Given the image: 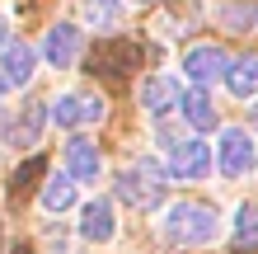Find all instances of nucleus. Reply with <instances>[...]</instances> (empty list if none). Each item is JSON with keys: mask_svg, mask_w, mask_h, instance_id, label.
<instances>
[{"mask_svg": "<svg viewBox=\"0 0 258 254\" xmlns=\"http://www.w3.org/2000/svg\"><path fill=\"white\" fill-rule=\"evenodd\" d=\"M221 235V217L207 202H174L164 212V240L174 245H211Z\"/></svg>", "mask_w": 258, "mask_h": 254, "instance_id": "f257e3e1", "label": "nucleus"}, {"mask_svg": "<svg viewBox=\"0 0 258 254\" xmlns=\"http://www.w3.org/2000/svg\"><path fill=\"white\" fill-rule=\"evenodd\" d=\"M169 179L174 174L164 170V160L146 156V160H136V165H127L122 174H117V198H122V202H136V207H160Z\"/></svg>", "mask_w": 258, "mask_h": 254, "instance_id": "f03ea898", "label": "nucleus"}, {"mask_svg": "<svg viewBox=\"0 0 258 254\" xmlns=\"http://www.w3.org/2000/svg\"><path fill=\"white\" fill-rule=\"evenodd\" d=\"M253 165H258V146H253V137H249L244 127H221L216 170H221L225 179H244V174H253Z\"/></svg>", "mask_w": 258, "mask_h": 254, "instance_id": "7ed1b4c3", "label": "nucleus"}, {"mask_svg": "<svg viewBox=\"0 0 258 254\" xmlns=\"http://www.w3.org/2000/svg\"><path fill=\"white\" fill-rule=\"evenodd\" d=\"M211 170H216V151H211L202 137L174 141V151H169V174H174V179H188V184H197V179H207Z\"/></svg>", "mask_w": 258, "mask_h": 254, "instance_id": "20e7f679", "label": "nucleus"}, {"mask_svg": "<svg viewBox=\"0 0 258 254\" xmlns=\"http://www.w3.org/2000/svg\"><path fill=\"white\" fill-rule=\"evenodd\" d=\"M80 52H85V33L75 24H52L47 33H42V57H47V66H56V71H71L80 62Z\"/></svg>", "mask_w": 258, "mask_h": 254, "instance_id": "39448f33", "label": "nucleus"}, {"mask_svg": "<svg viewBox=\"0 0 258 254\" xmlns=\"http://www.w3.org/2000/svg\"><path fill=\"white\" fill-rule=\"evenodd\" d=\"M103 118V99L89 94V89H75V94H61L52 104V123L56 127H94Z\"/></svg>", "mask_w": 258, "mask_h": 254, "instance_id": "423d86ee", "label": "nucleus"}, {"mask_svg": "<svg viewBox=\"0 0 258 254\" xmlns=\"http://www.w3.org/2000/svg\"><path fill=\"white\" fill-rule=\"evenodd\" d=\"M113 235H117V212H113V198H89V202L80 207V240L103 245V240H113Z\"/></svg>", "mask_w": 258, "mask_h": 254, "instance_id": "0eeeda50", "label": "nucleus"}, {"mask_svg": "<svg viewBox=\"0 0 258 254\" xmlns=\"http://www.w3.org/2000/svg\"><path fill=\"white\" fill-rule=\"evenodd\" d=\"M225 66H230V57H225L221 47H211V42H202V47H188V52H183V76H188L192 85L221 80Z\"/></svg>", "mask_w": 258, "mask_h": 254, "instance_id": "6e6552de", "label": "nucleus"}, {"mask_svg": "<svg viewBox=\"0 0 258 254\" xmlns=\"http://www.w3.org/2000/svg\"><path fill=\"white\" fill-rule=\"evenodd\" d=\"M66 174L75 179V184H94V179L103 174L99 146L89 141V137H71V141H66Z\"/></svg>", "mask_w": 258, "mask_h": 254, "instance_id": "1a4fd4ad", "label": "nucleus"}, {"mask_svg": "<svg viewBox=\"0 0 258 254\" xmlns=\"http://www.w3.org/2000/svg\"><path fill=\"white\" fill-rule=\"evenodd\" d=\"M33 62H38V52L28 47V42H5V47H0V76H5L14 89L28 85V76H33Z\"/></svg>", "mask_w": 258, "mask_h": 254, "instance_id": "9d476101", "label": "nucleus"}, {"mask_svg": "<svg viewBox=\"0 0 258 254\" xmlns=\"http://www.w3.org/2000/svg\"><path fill=\"white\" fill-rule=\"evenodd\" d=\"M225 89H230L235 99H253L258 94V57L249 52V57H235L230 66H225Z\"/></svg>", "mask_w": 258, "mask_h": 254, "instance_id": "9b49d317", "label": "nucleus"}, {"mask_svg": "<svg viewBox=\"0 0 258 254\" xmlns=\"http://www.w3.org/2000/svg\"><path fill=\"white\" fill-rule=\"evenodd\" d=\"M174 104H178V85H174L169 76H150V80H141V109H146V113L164 118Z\"/></svg>", "mask_w": 258, "mask_h": 254, "instance_id": "f8f14e48", "label": "nucleus"}, {"mask_svg": "<svg viewBox=\"0 0 258 254\" xmlns=\"http://www.w3.org/2000/svg\"><path fill=\"white\" fill-rule=\"evenodd\" d=\"M216 19L225 33H253L258 28V0H225L216 10Z\"/></svg>", "mask_w": 258, "mask_h": 254, "instance_id": "ddd939ff", "label": "nucleus"}, {"mask_svg": "<svg viewBox=\"0 0 258 254\" xmlns=\"http://www.w3.org/2000/svg\"><path fill=\"white\" fill-rule=\"evenodd\" d=\"M42 123H47V109H42V104H28V109L14 118V127L5 132V141L10 146H33L42 137Z\"/></svg>", "mask_w": 258, "mask_h": 254, "instance_id": "4468645a", "label": "nucleus"}, {"mask_svg": "<svg viewBox=\"0 0 258 254\" xmlns=\"http://www.w3.org/2000/svg\"><path fill=\"white\" fill-rule=\"evenodd\" d=\"M178 109H183V118H188L192 132H211V127H216V109H211L207 89H188V94H178Z\"/></svg>", "mask_w": 258, "mask_h": 254, "instance_id": "2eb2a0df", "label": "nucleus"}, {"mask_svg": "<svg viewBox=\"0 0 258 254\" xmlns=\"http://www.w3.org/2000/svg\"><path fill=\"white\" fill-rule=\"evenodd\" d=\"M75 188H80V184H75L71 174H52L38 202L47 207V212H71V207H75Z\"/></svg>", "mask_w": 258, "mask_h": 254, "instance_id": "dca6fc26", "label": "nucleus"}, {"mask_svg": "<svg viewBox=\"0 0 258 254\" xmlns=\"http://www.w3.org/2000/svg\"><path fill=\"white\" fill-rule=\"evenodd\" d=\"M235 245L258 249V202H239L235 207Z\"/></svg>", "mask_w": 258, "mask_h": 254, "instance_id": "f3484780", "label": "nucleus"}, {"mask_svg": "<svg viewBox=\"0 0 258 254\" xmlns=\"http://www.w3.org/2000/svg\"><path fill=\"white\" fill-rule=\"evenodd\" d=\"M117 19H122V0H85V24L117 28Z\"/></svg>", "mask_w": 258, "mask_h": 254, "instance_id": "a211bd4d", "label": "nucleus"}, {"mask_svg": "<svg viewBox=\"0 0 258 254\" xmlns=\"http://www.w3.org/2000/svg\"><path fill=\"white\" fill-rule=\"evenodd\" d=\"M10 42V24H5V14H0V47Z\"/></svg>", "mask_w": 258, "mask_h": 254, "instance_id": "6ab92c4d", "label": "nucleus"}, {"mask_svg": "<svg viewBox=\"0 0 258 254\" xmlns=\"http://www.w3.org/2000/svg\"><path fill=\"white\" fill-rule=\"evenodd\" d=\"M253 132H258V109H253Z\"/></svg>", "mask_w": 258, "mask_h": 254, "instance_id": "aec40b11", "label": "nucleus"}]
</instances>
